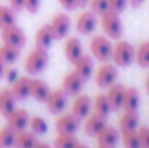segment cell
Returning <instances> with one entry per match:
<instances>
[{"mask_svg": "<svg viewBox=\"0 0 149 148\" xmlns=\"http://www.w3.org/2000/svg\"><path fill=\"white\" fill-rule=\"evenodd\" d=\"M135 57H136V49L129 41L117 39V42L113 45L111 60L117 68L130 67L135 62Z\"/></svg>", "mask_w": 149, "mask_h": 148, "instance_id": "obj_1", "label": "cell"}, {"mask_svg": "<svg viewBox=\"0 0 149 148\" xmlns=\"http://www.w3.org/2000/svg\"><path fill=\"white\" fill-rule=\"evenodd\" d=\"M49 62V55H48V49L41 48V47H35L33 49L29 51L26 60H25V71L31 76H38L41 74Z\"/></svg>", "mask_w": 149, "mask_h": 148, "instance_id": "obj_2", "label": "cell"}, {"mask_svg": "<svg viewBox=\"0 0 149 148\" xmlns=\"http://www.w3.org/2000/svg\"><path fill=\"white\" fill-rule=\"evenodd\" d=\"M90 52L91 57L94 60H97L99 62H107L111 60V54H113V44L111 39L103 34L93 35L90 39Z\"/></svg>", "mask_w": 149, "mask_h": 148, "instance_id": "obj_3", "label": "cell"}, {"mask_svg": "<svg viewBox=\"0 0 149 148\" xmlns=\"http://www.w3.org/2000/svg\"><path fill=\"white\" fill-rule=\"evenodd\" d=\"M101 19V28H103V32L106 36H109L111 41H117L122 38L123 35V23H122V19H120V15L113 12V10H109L106 12L103 16H100Z\"/></svg>", "mask_w": 149, "mask_h": 148, "instance_id": "obj_4", "label": "cell"}, {"mask_svg": "<svg viewBox=\"0 0 149 148\" xmlns=\"http://www.w3.org/2000/svg\"><path fill=\"white\" fill-rule=\"evenodd\" d=\"M94 81L101 89L110 87L119 79V70L113 62H100V67L94 70Z\"/></svg>", "mask_w": 149, "mask_h": 148, "instance_id": "obj_5", "label": "cell"}, {"mask_svg": "<svg viewBox=\"0 0 149 148\" xmlns=\"http://www.w3.org/2000/svg\"><path fill=\"white\" fill-rule=\"evenodd\" d=\"M0 36H1V42L3 44L13 45V47L20 49L26 45V41H28L25 31L20 26H17L16 23L10 25V26H3L0 29Z\"/></svg>", "mask_w": 149, "mask_h": 148, "instance_id": "obj_6", "label": "cell"}, {"mask_svg": "<svg viewBox=\"0 0 149 148\" xmlns=\"http://www.w3.org/2000/svg\"><path fill=\"white\" fill-rule=\"evenodd\" d=\"M81 126V119H78L72 112L61 113L55 121V129L58 134H71L75 135Z\"/></svg>", "mask_w": 149, "mask_h": 148, "instance_id": "obj_7", "label": "cell"}, {"mask_svg": "<svg viewBox=\"0 0 149 148\" xmlns=\"http://www.w3.org/2000/svg\"><path fill=\"white\" fill-rule=\"evenodd\" d=\"M49 26L52 35H54V39H64L71 29V19L67 15V12H59V13L54 15V18L51 19Z\"/></svg>", "mask_w": 149, "mask_h": 148, "instance_id": "obj_8", "label": "cell"}, {"mask_svg": "<svg viewBox=\"0 0 149 148\" xmlns=\"http://www.w3.org/2000/svg\"><path fill=\"white\" fill-rule=\"evenodd\" d=\"M45 105H47V109L52 115H61L68 105V95L62 89L51 90L47 100H45Z\"/></svg>", "mask_w": 149, "mask_h": 148, "instance_id": "obj_9", "label": "cell"}, {"mask_svg": "<svg viewBox=\"0 0 149 148\" xmlns=\"http://www.w3.org/2000/svg\"><path fill=\"white\" fill-rule=\"evenodd\" d=\"M99 23V16L91 10H84L75 20V31L80 35H90L96 31Z\"/></svg>", "mask_w": 149, "mask_h": 148, "instance_id": "obj_10", "label": "cell"}, {"mask_svg": "<svg viewBox=\"0 0 149 148\" xmlns=\"http://www.w3.org/2000/svg\"><path fill=\"white\" fill-rule=\"evenodd\" d=\"M86 81L72 70L70 73H67L62 79V90L68 95V96H77L83 92Z\"/></svg>", "mask_w": 149, "mask_h": 148, "instance_id": "obj_11", "label": "cell"}, {"mask_svg": "<svg viewBox=\"0 0 149 148\" xmlns=\"http://www.w3.org/2000/svg\"><path fill=\"white\" fill-rule=\"evenodd\" d=\"M71 112L78 119H86L93 112V99L90 97L88 95H84V93L77 95L74 102H72Z\"/></svg>", "mask_w": 149, "mask_h": 148, "instance_id": "obj_12", "label": "cell"}, {"mask_svg": "<svg viewBox=\"0 0 149 148\" xmlns=\"http://www.w3.org/2000/svg\"><path fill=\"white\" fill-rule=\"evenodd\" d=\"M72 65H74V71L84 81L90 80L93 77V74H94V70H96V67H94V58L91 55H88V54H83Z\"/></svg>", "mask_w": 149, "mask_h": 148, "instance_id": "obj_13", "label": "cell"}, {"mask_svg": "<svg viewBox=\"0 0 149 148\" xmlns=\"http://www.w3.org/2000/svg\"><path fill=\"white\" fill-rule=\"evenodd\" d=\"M139 122H141V116H139L138 110L123 109L122 115L119 116V131L122 134L123 132L136 131L139 128Z\"/></svg>", "mask_w": 149, "mask_h": 148, "instance_id": "obj_14", "label": "cell"}, {"mask_svg": "<svg viewBox=\"0 0 149 148\" xmlns=\"http://www.w3.org/2000/svg\"><path fill=\"white\" fill-rule=\"evenodd\" d=\"M84 54L83 44L78 36H68L64 42V57L68 62L74 64L81 55Z\"/></svg>", "mask_w": 149, "mask_h": 148, "instance_id": "obj_15", "label": "cell"}, {"mask_svg": "<svg viewBox=\"0 0 149 148\" xmlns=\"http://www.w3.org/2000/svg\"><path fill=\"white\" fill-rule=\"evenodd\" d=\"M7 125L12 126L16 132L19 131H23L29 126V119H31V115L28 113L26 109L23 107H16L7 118Z\"/></svg>", "mask_w": 149, "mask_h": 148, "instance_id": "obj_16", "label": "cell"}, {"mask_svg": "<svg viewBox=\"0 0 149 148\" xmlns=\"http://www.w3.org/2000/svg\"><path fill=\"white\" fill-rule=\"evenodd\" d=\"M13 96L16 97V100H26L31 96V77L28 76H19L10 87Z\"/></svg>", "mask_w": 149, "mask_h": 148, "instance_id": "obj_17", "label": "cell"}, {"mask_svg": "<svg viewBox=\"0 0 149 148\" xmlns=\"http://www.w3.org/2000/svg\"><path fill=\"white\" fill-rule=\"evenodd\" d=\"M106 125H107L106 118H103V116H100L97 113L91 112V113L84 119V132H86L88 137H94V138H96L97 134H99Z\"/></svg>", "mask_w": 149, "mask_h": 148, "instance_id": "obj_18", "label": "cell"}, {"mask_svg": "<svg viewBox=\"0 0 149 148\" xmlns=\"http://www.w3.org/2000/svg\"><path fill=\"white\" fill-rule=\"evenodd\" d=\"M97 142L101 145H107V147H116L119 140H120V131L111 125H106L96 137Z\"/></svg>", "mask_w": 149, "mask_h": 148, "instance_id": "obj_19", "label": "cell"}, {"mask_svg": "<svg viewBox=\"0 0 149 148\" xmlns=\"http://www.w3.org/2000/svg\"><path fill=\"white\" fill-rule=\"evenodd\" d=\"M125 86L119 81L113 83L110 87H107V93L106 96L110 102V106H111V110L116 112V110H120L122 109V102H123V95H125Z\"/></svg>", "mask_w": 149, "mask_h": 148, "instance_id": "obj_20", "label": "cell"}, {"mask_svg": "<svg viewBox=\"0 0 149 148\" xmlns=\"http://www.w3.org/2000/svg\"><path fill=\"white\" fill-rule=\"evenodd\" d=\"M51 89L48 83H45L42 79H31V96L39 103H45V100L49 95Z\"/></svg>", "mask_w": 149, "mask_h": 148, "instance_id": "obj_21", "label": "cell"}, {"mask_svg": "<svg viewBox=\"0 0 149 148\" xmlns=\"http://www.w3.org/2000/svg\"><path fill=\"white\" fill-rule=\"evenodd\" d=\"M16 97L13 96L10 89H1L0 90V115L7 118L15 109H16Z\"/></svg>", "mask_w": 149, "mask_h": 148, "instance_id": "obj_22", "label": "cell"}, {"mask_svg": "<svg viewBox=\"0 0 149 148\" xmlns=\"http://www.w3.org/2000/svg\"><path fill=\"white\" fill-rule=\"evenodd\" d=\"M141 105V93L136 87H126L125 95H123V102H122V109L127 110H138Z\"/></svg>", "mask_w": 149, "mask_h": 148, "instance_id": "obj_23", "label": "cell"}, {"mask_svg": "<svg viewBox=\"0 0 149 148\" xmlns=\"http://www.w3.org/2000/svg\"><path fill=\"white\" fill-rule=\"evenodd\" d=\"M36 142H38L36 135L32 131L23 129V131L16 132V138H15L13 148H33Z\"/></svg>", "mask_w": 149, "mask_h": 148, "instance_id": "obj_24", "label": "cell"}, {"mask_svg": "<svg viewBox=\"0 0 149 148\" xmlns=\"http://www.w3.org/2000/svg\"><path fill=\"white\" fill-rule=\"evenodd\" d=\"M93 112L97 113L103 118H109V115L113 112L111 110V106H110V102L106 96V93H99L96 97L93 99Z\"/></svg>", "mask_w": 149, "mask_h": 148, "instance_id": "obj_25", "label": "cell"}, {"mask_svg": "<svg viewBox=\"0 0 149 148\" xmlns=\"http://www.w3.org/2000/svg\"><path fill=\"white\" fill-rule=\"evenodd\" d=\"M52 42H54V35H52L49 23L41 26L36 31V34H35V44H36V47L48 49L52 45Z\"/></svg>", "mask_w": 149, "mask_h": 148, "instance_id": "obj_26", "label": "cell"}, {"mask_svg": "<svg viewBox=\"0 0 149 148\" xmlns=\"http://www.w3.org/2000/svg\"><path fill=\"white\" fill-rule=\"evenodd\" d=\"M20 57V48H16L13 45H7V44H1L0 45V58L4 61L6 65H12L15 64Z\"/></svg>", "mask_w": 149, "mask_h": 148, "instance_id": "obj_27", "label": "cell"}, {"mask_svg": "<svg viewBox=\"0 0 149 148\" xmlns=\"http://www.w3.org/2000/svg\"><path fill=\"white\" fill-rule=\"evenodd\" d=\"M48 122L45 118L39 116V115H33L29 119V129L38 137V135H45L48 132Z\"/></svg>", "mask_w": 149, "mask_h": 148, "instance_id": "obj_28", "label": "cell"}, {"mask_svg": "<svg viewBox=\"0 0 149 148\" xmlns=\"http://www.w3.org/2000/svg\"><path fill=\"white\" fill-rule=\"evenodd\" d=\"M16 10H13L9 4H0V26H10L17 22Z\"/></svg>", "mask_w": 149, "mask_h": 148, "instance_id": "obj_29", "label": "cell"}, {"mask_svg": "<svg viewBox=\"0 0 149 148\" xmlns=\"http://www.w3.org/2000/svg\"><path fill=\"white\" fill-rule=\"evenodd\" d=\"M16 131L7 123L0 129V148H13Z\"/></svg>", "mask_w": 149, "mask_h": 148, "instance_id": "obj_30", "label": "cell"}, {"mask_svg": "<svg viewBox=\"0 0 149 148\" xmlns=\"http://www.w3.org/2000/svg\"><path fill=\"white\" fill-rule=\"evenodd\" d=\"M135 61H136V64L141 68H149V41L142 42L138 47Z\"/></svg>", "mask_w": 149, "mask_h": 148, "instance_id": "obj_31", "label": "cell"}, {"mask_svg": "<svg viewBox=\"0 0 149 148\" xmlns=\"http://www.w3.org/2000/svg\"><path fill=\"white\" fill-rule=\"evenodd\" d=\"M77 144H78V140L75 138V135L58 134L54 141V148H75Z\"/></svg>", "mask_w": 149, "mask_h": 148, "instance_id": "obj_32", "label": "cell"}, {"mask_svg": "<svg viewBox=\"0 0 149 148\" xmlns=\"http://www.w3.org/2000/svg\"><path fill=\"white\" fill-rule=\"evenodd\" d=\"M122 142H123L125 148H142L141 141H139V135H138V129L130 131V132H123L122 134Z\"/></svg>", "mask_w": 149, "mask_h": 148, "instance_id": "obj_33", "label": "cell"}, {"mask_svg": "<svg viewBox=\"0 0 149 148\" xmlns=\"http://www.w3.org/2000/svg\"><path fill=\"white\" fill-rule=\"evenodd\" d=\"M90 10L94 12L97 16H103L106 12L110 10L109 0H90Z\"/></svg>", "mask_w": 149, "mask_h": 148, "instance_id": "obj_34", "label": "cell"}, {"mask_svg": "<svg viewBox=\"0 0 149 148\" xmlns=\"http://www.w3.org/2000/svg\"><path fill=\"white\" fill-rule=\"evenodd\" d=\"M109 4H110V10L122 15L129 6V0H109Z\"/></svg>", "mask_w": 149, "mask_h": 148, "instance_id": "obj_35", "label": "cell"}, {"mask_svg": "<svg viewBox=\"0 0 149 148\" xmlns=\"http://www.w3.org/2000/svg\"><path fill=\"white\" fill-rule=\"evenodd\" d=\"M138 135H139V141L142 148H149V126L143 125L138 128Z\"/></svg>", "mask_w": 149, "mask_h": 148, "instance_id": "obj_36", "label": "cell"}, {"mask_svg": "<svg viewBox=\"0 0 149 148\" xmlns=\"http://www.w3.org/2000/svg\"><path fill=\"white\" fill-rule=\"evenodd\" d=\"M17 77H19V71H17L15 67H12V65H6L4 73H3V79H4L9 84H12Z\"/></svg>", "mask_w": 149, "mask_h": 148, "instance_id": "obj_37", "label": "cell"}, {"mask_svg": "<svg viewBox=\"0 0 149 148\" xmlns=\"http://www.w3.org/2000/svg\"><path fill=\"white\" fill-rule=\"evenodd\" d=\"M41 1L42 0H25V10H28L29 13H36L41 7Z\"/></svg>", "mask_w": 149, "mask_h": 148, "instance_id": "obj_38", "label": "cell"}, {"mask_svg": "<svg viewBox=\"0 0 149 148\" xmlns=\"http://www.w3.org/2000/svg\"><path fill=\"white\" fill-rule=\"evenodd\" d=\"M58 1L64 7V10H67V12H72V10H75L78 7L75 0H58Z\"/></svg>", "mask_w": 149, "mask_h": 148, "instance_id": "obj_39", "label": "cell"}, {"mask_svg": "<svg viewBox=\"0 0 149 148\" xmlns=\"http://www.w3.org/2000/svg\"><path fill=\"white\" fill-rule=\"evenodd\" d=\"M9 6H10L13 10L20 12V10H23V7H25V0H9Z\"/></svg>", "mask_w": 149, "mask_h": 148, "instance_id": "obj_40", "label": "cell"}, {"mask_svg": "<svg viewBox=\"0 0 149 148\" xmlns=\"http://www.w3.org/2000/svg\"><path fill=\"white\" fill-rule=\"evenodd\" d=\"M143 3H145V0H129V4H130L132 7H135V9L141 7Z\"/></svg>", "mask_w": 149, "mask_h": 148, "instance_id": "obj_41", "label": "cell"}, {"mask_svg": "<svg viewBox=\"0 0 149 148\" xmlns=\"http://www.w3.org/2000/svg\"><path fill=\"white\" fill-rule=\"evenodd\" d=\"M33 148H54V147L49 145L48 142H41V141H38V142L35 144V147Z\"/></svg>", "mask_w": 149, "mask_h": 148, "instance_id": "obj_42", "label": "cell"}, {"mask_svg": "<svg viewBox=\"0 0 149 148\" xmlns=\"http://www.w3.org/2000/svg\"><path fill=\"white\" fill-rule=\"evenodd\" d=\"M75 1H77V6L78 7H86L90 3V0H75Z\"/></svg>", "mask_w": 149, "mask_h": 148, "instance_id": "obj_43", "label": "cell"}, {"mask_svg": "<svg viewBox=\"0 0 149 148\" xmlns=\"http://www.w3.org/2000/svg\"><path fill=\"white\" fill-rule=\"evenodd\" d=\"M4 68H6V64L4 61L0 58V79H3V73H4Z\"/></svg>", "mask_w": 149, "mask_h": 148, "instance_id": "obj_44", "label": "cell"}, {"mask_svg": "<svg viewBox=\"0 0 149 148\" xmlns=\"http://www.w3.org/2000/svg\"><path fill=\"white\" fill-rule=\"evenodd\" d=\"M145 89H146V92H148V95H149V76L145 79Z\"/></svg>", "mask_w": 149, "mask_h": 148, "instance_id": "obj_45", "label": "cell"}, {"mask_svg": "<svg viewBox=\"0 0 149 148\" xmlns=\"http://www.w3.org/2000/svg\"><path fill=\"white\" fill-rule=\"evenodd\" d=\"M75 148H90L88 145H86V144H83V142H78L77 145H75Z\"/></svg>", "mask_w": 149, "mask_h": 148, "instance_id": "obj_46", "label": "cell"}, {"mask_svg": "<svg viewBox=\"0 0 149 148\" xmlns=\"http://www.w3.org/2000/svg\"><path fill=\"white\" fill-rule=\"evenodd\" d=\"M96 148H113V147H107V145H101V144H99Z\"/></svg>", "mask_w": 149, "mask_h": 148, "instance_id": "obj_47", "label": "cell"}, {"mask_svg": "<svg viewBox=\"0 0 149 148\" xmlns=\"http://www.w3.org/2000/svg\"><path fill=\"white\" fill-rule=\"evenodd\" d=\"M0 29H1V26H0Z\"/></svg>", "mask_w": 149, "mask_h": 148, "instance_id": "obj_48", "label": "cell"}]
</instances>
